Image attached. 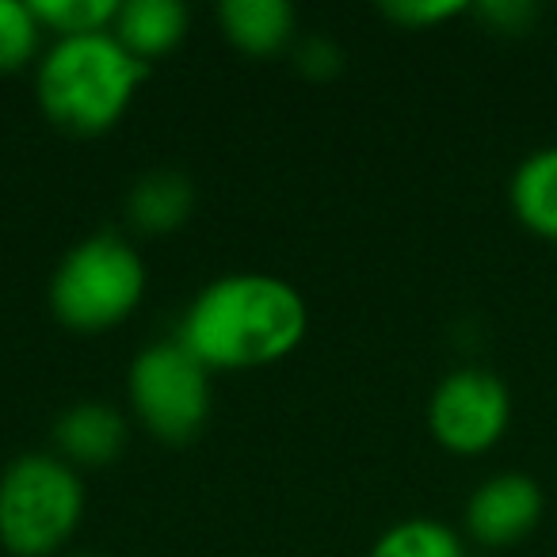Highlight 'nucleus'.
I'll return each instance as SVG.
<instances>
[{
  "instance_id": "nucleus-1",
  "label": "nucleus",
  "mask_w": 557,
  "mask_h": 557,
  "mask_svg": "<svg viewBox=\"0 0 557 557\" xmlns=\"http://www.w3.org/2000/svg\"><path fill=\"white\" fill-rule=\"evenodd\" d=\"M302 333L306 306L295 287L271 275H230L195 298L180 344L202 367H256L287 356Z\"/></svg>"
},
{
  "instance_id": "nucleus-2",
  "label": "nucleus",
  "mask_w": 557,
  "mask_h": 557,
  "mask_svg": "<svg viewBox=\"0 0 557 557\" xmlns=\"http://www.w3.org/2000/svg\"><path fill=\"white\" fill-rule=\"evenodd\" d=\"M149 73L119 39L73 35L62 39L39 73V100L58 126L77 134L108 131L131 103V92Z\"/></svg>"
},
{
  "instance_id": "nucleus-3",
  "label": "nucleus",
  "mask_w": 557,
  "mask_h": 557,
  "mask_svg": "<svg viewBox=\"0 0 557 557\" xmlns=\"http://www.w3.org/2000/svg\"><path fill=\"white\" fill-rule=\"evenodd\" d=\"M85 493L58 458H16L0 481V539L12 554L42 557L77 527Z\"/></svg>"
},
{
  "instance_id": "nucleus-4",
  "label": "nucleus",
  "mask_w": 557,
  "mask_h": 557,
  "mask_svg": "<svg viewBox=\"0 0 557 557\" xmlns=\"http://www.w3.org/2000/svg\"><path fill=\"white\" fill-rule=\"evenodd\" d=\"M146 271L119 237H92L77 245L58 268L50 302L73 329H108L138 306Z\"/></svg>"
},
{
  "instance_id": "nucleus-5",
  "label": "nucleus",
  "mask_w": 557,
  "mask_h": 557,
  "mask_svg": "<svg viewBox=\"0 0 557 557\" xmlns=\"http://www.w3.org/2000/svg\"><path fill=\"white\" fill-rule=\"evenodd\" d=\"M131 394L161 440H187L207 417V367L184 344H157L134 363Z\"/></svg>"
},
{
  "instance_id": "nucleus-6",
  "label": "nucleus",
  "mask_w": 557,
  "mask_h": 557,
  "mask_svg": "<svg viewBox=\"0 0 557 557\" xmlns=\"http://www.w3.org/2000/svg\"><path fill=\"white\" fill-rule=\"evenodd\" d=\"M511 420V397L496 374L481 367H462L435 386L428 424L435 440L455 455H481L488 450Z\"/></svg>"
},
{
  "instance_id": "nucleus-7",
  "label": "nucleus",
  "mask_w": 557,
  "mask_h": 557,
  "mask_svg": "<svg viewBox=\"0 0 557 557\" xmlns=\"http://www.w3.org/2000/svg\"><path fill=\"white\" fill-rule=\"evenodd\" d=\"M542 488L527 473H496L473 488L466 504V527L481 546H511L542 519Z\"/></svg>"
},
{
  "instance_id": "nucleus-8",
  "label": "nucleus",
  "mask_w": 557,
  "mask_h": 557,
  "mask_svg": "<svg viewBox=\"0 0 557 557\" xmlns=\"http://www.w3.org/2000/svg\"><path fill=\"white\" fill-rule=\"evenodd\" d=\"M508 199L516 218L531 233L557 240V146H542L511 172Z\"/></svg>"
},
{
  "instance_id": "nucleus-9",
  "label": "nucleus",
  "mask_w": 557,
  "mask_h": 557,
  "mask_svg": "<svg viewBox=\"0 0 557 557\" xmlns=\"http://www.w3.org/2000/svg\"><path fill=\"white\" fill-rule=\"evenodd\" d=\"M119 42L138 54H161L184 39L187 9L176 0H131L119 9Z\"/></svg>"
},
{
  "instance_id": "nucleus-10",
  "label": "nucleus",
  "mask_w": 557,
  "mask_h": 557,
  "mask_svg": "<svg viewBox=\"0 0 557 557\" xmlns=\"http://www.w3.org/2000/svg\"><path fill=\"white\" fill-rule=\"evenodd\" d=\"M222 24L237 47L263 54V50H275L290 35L295 12H290L287 0H225Z\"/></svg>"
},
{
  "instance_id": "nucleus-11",
  "label": "nucleus",
  "mask_w": 557,
  "mask_h": 557,
  "mask_svg": "<svg viewBox=\"0 0 557 557\" xmlns=\"http://www.w3.org/2000/svg\"><path fill=\"white\" fill-rule=\"evenodd\" d=\"M58 443L81 462H108L123 447V420L103 405H77L58 420Z\"/></svg>"
},
{
  "instance_id": "nucleus-12",
  "label": "nucleus",
  "mask_w": 557,
  "mask_h": 557,
  "mask_svg": "<svg viewBox=\"0 0 557 557\" xmlns=\"http://www.w3.org/2000/svg\"><path fill=\"white\" fill-rule=\"evenodd\" d=\"M191 210V187L176 172H153L131 195V214L141 230H172Z\"/></svg>"
},
{
  "instance_id": "nucleus-13",
  "label": "nucleus",
  "mask_w": 557,
  "mask_h": 557,
  "mask_svg": "<svg viewBox=\"0 0 557 557\" xmlns=\"http://www.w3.org/2000/svg\"><path fill=\"white\" fill-rule=\"evenodd\" d=\"M371 557H466V549L450 527L435 519H405L382 534Z\"/></svg>"
},
{
  "instance_id": "nucleus-14",
  "label": "nucleus",
  "mask_w": 557,
  "mask_h": 557,
  "mask_svg": "<svg viewBox=\"0 0 557 557\" xmlns=\"http://www.w3.org/2000/svg\"><path fill=\"white\" fill-rule=\"evenodd\" d=\"M32 12L39 24H50L58 32H65V39L73 35H96L108 20L119 16L115 0H32Z\"/></svg>"
},
{
  "instance_id": "nucleus-15",
  "label": "nucleus",
  "mask_w": 557,
  "mask_h": 557,
  "mask_svg": "<svg viewBox=\"0 0 557 557\" xmlns=\"http://www.w3.org/2000/svg\"><path fill=\"white\" fill-rule=\"evenodd\" d=\"M35 39H39V20H35L32 4L0 0V73L20 70L32 58Z\"/></svg>"
},
{
  "instance_id": "nucleus-16",
  "label": "nucleus",
  "mask_w": 557,
  "mask_h": 557,
  "mask_svg": "<svg viewBox=\"0 0 557 557\" xmlns=\"http://www.w3.org/2000/svg\"><path fill=\"white\" fill-rule=\"evenodd\" d=\"M389 20L397 24H409V27H428V24H440V20H450L458 12H466L462 0H394V4H382Z\"/></svg>"
},
{
  "instance_id": "nucleus-17",
  "label": "nucleus",
  "mask_w": 557,
  "mask_h": 557,
  "mask_svg": "<svg viewBox=\"0 0 557 557\" xmlns=\"http://www.w3.org/2000/svg\"><path fill=\"white\" fill-rule=\"evenodd\" d=\"M478 12L496 27V32H508V35L531 27L534 16H539V9H534V4H527V0H485Z\"/></svg>"
}]
</instances>
